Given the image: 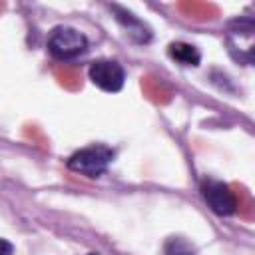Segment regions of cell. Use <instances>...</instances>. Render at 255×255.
<instances>
[{"label": "cell", "instance_id": "1", "mask_svg": "<svg viewBox=\"0 0 255 255\" xmlns=\"http://www.w3.org/2000/svg\"><path fill=\"white\" fill-rule=\"evenodd\" d=\"M112 159H114V149L104 143H98L72 153L68 159V167L86 177H100L108 169Z\"/></svg>", "mask_w": 255, "mask_h": 255}, {"label": "cell", "instance_id": "2", "mask_svg": "<svg viewBox=\"0 0 255 255\" xmlns=\"http://www.w3.org/2000/svg\"><path fill=\"white\" fill-rule=\"evenodd\" d=\"M48 50L58 60H74L88 50V38L72 26H58L48 36Z\"/></svg>", "mask_w": 255, "mask_h": 255}, {"label": "cell", "instance_id": "3", "mask_svg": "<svg viewBox=\"0 0 255 255\" xmlns=\"http://www.w3.org/2000/svg\"><path fill=\"white\" fill-rule=\"evenodd\" d=\"M201 195L205 203L217 215H233L237 209V197L231 187L217 179H203L201 181Z\"/></svg>", "mask_w": 255, "mask_h": 255}, {"label": "cell", "instance_id": "4", "mask_svg": "<svg viewBox=\"0 0 255 255\" xmlns=\"http://www.w3.org/2000/svg\"><path fill=\"white\" fill-rule=\"evenodd\" d=\"M90 80L104 92H120L126 82L124 68L116 60H98L88 70Z\"/></svg>", "mask_w": 255, "mask_h": 255}, {"label": "cell", "instance_id": "5", "mask_svg": "<svg viewBox=\"0 0 255 255\" xmlns=\"http://www.w3.org/2000/svg\"><path fill=\"white\" fill-rule=\"evenodd\" d=\"M110 8H112V12L116 14L118 24L126 30V34H128L133 42H137V44H147V42L151 40V30H149L135 14H131L129 10H126V8L118 6V4H112Z\"/></svg>", "mask_w": 255, "mask_h": 255}, {"label": "cell", "instance_id": "6", "mask_svg": "<svg viewBox=\"0 0 255 255\" xmlns=\"http://www.w3.org/2000/svg\"><path fill=\"white\" fill-rule=\"evenodd\" d=\"M167 54L171 60H175L181 66H199V62H201L199 50L187 42H171L167 48Z\"/></svg>", "mask_w": 255, "mask_h": 255}, {"label": "cell", "instance_id": "7", "mask_svg": "<svg viewBox=\"0 0 255 255\" xmlns=\"http://www.w3.org/2000/svg\"><path fill=\"white\" fill-rule=\"evenodd\" d=\"M165 255H195L193 245L183 237H169L163 245Z\"/></svg>", "mask_w": 255, "mask_h": 255}, {"label": "cell", "instance_id": "8", "mask_svg": "<svg viewBox=\"0 0 255 255\" xmlns=\"http://www.w3.org/2000/svg\"><path fill=\"white\" fill-rule=\"evenodd\" d=\"M12 253H14V245L8 239L0 237V255H12Z\"/></svg>", "mask_w": 255, "mask_h": 255}, {"label": "cell", "instance_id": "9", "mask_svg": "<svg viewBox=\"0 0 255 255\" xmlns=\"http://www.w3.org/2000/svg\"><path fill=\"white\" fill-rule=\"evenodd\" d=\"M88 255H100V253H88Z\"/></svg>", "mask_w": 255, "mask_h": 255}]
</instances>
